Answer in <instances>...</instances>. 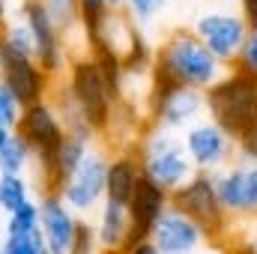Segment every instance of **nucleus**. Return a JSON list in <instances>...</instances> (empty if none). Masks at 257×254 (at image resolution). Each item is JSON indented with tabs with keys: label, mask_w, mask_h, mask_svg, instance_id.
I'll return each mask as SVG.
<instances>
[{
	"label": "nucleus",
	"mask_w": 257,
	"mask_h": 254,
	"mask_svg": "<svg viewBox=\"0 0 257 254\" xmlns=\"http://www.w3.org/2000/svg\"><path fill=\"white\" fill-rule=\"evenodd\" d=\"M96 236H93V224H87V218H81L78 224V236H75V245L72 254H96Z\"/></svg>",
	"instance_id": "29"
},
{
	"label": "nucleus",
	"mask_w": 257,
	"mask_h": 254,
	"mask_svg": "<svg viewBox=\"0 0 257 254\" xmlns=\"http://www.w3.org/2000/svg\"><path fill=\"white\" fill-rule=\"evenodd\" d=\"M251 254H257V242H254V245H251Z\"/></svg>",
	"instance_id": "38"
},
{
	"label": "nucleus",
	"mask_w": 257,
	"mask_h": 254,
	"mask_svg": "<svg viewBox=\"0 0 257 254\" xmlns=\"http://www.w3.org/2000/svg\"><path fill=\"white\" fill-rule=\"evenodd\" d=\"M230 66H236V69H242V72H248V75H257V30H248V36H245V42H242L236 60Z\"/></svg>",
	"instance_id": "27"
},
{
	"label": "nucleus",
	"mask_w": 257,
	"mask_h": 254,
	"mask_svg": "<svg viewBox=\"0 0 257 254\" xmlns=\"http://www.w3.org/2000/svg\"><path fill=\"white\" fill-rule=\"evenodd\" d=\"M141 162V174L147 180H153L156 186L174 191L177 186H183L189 177L194 174V165L186 153V147H171L165 153H156V156H147V159H138Z\"/></svg>",
	"instance_id": "15"
},
{
	"label": "nucleus",
	"mask_w": 257,
	"mask_h": 254,
	"mask_svg": "<svg viewBox=\"0 0 257 254\" xmlns=\"http://www.w3.org/2000/svg\"><path fill=\"white\" fill-rule=\"evenodd\" d=\"M168 6V0H126L123 9L128 12V18L135 24H150L153 18L162 15V9Z\"/></svg>",
	"instance_id": "25"
},
{
	"label": "nucleus",
	"mask_w": 257,
	"mask_h": 254,
	"mask_svg": "<svg viewBox=\"0 0 257 254\" xmlns=\"http://www.w3.org/2000/svg\"><path fill=\"white\" fill-rule=\"evenodd\" d=\"M203 111H206V108H203V90L177 87V90H171V93L150 111V123L180 132V129L192 126L194 120H200Z\"/></svg>",
	"instance_id": "14"
},
{
	"label": "nucleus",
	"mask_w": 257,
	"mask_h": 254,
	"mask_svg": "<svg viewBox=\"0 0 257 254\" xmlns=\"http://www.w3.org/2000/svg\"><path fill=\"white\" fill-rule=\"evenodd\" d=\"M227 72V63H221L194 30H174L159 51L153 54L150 78L165 81L171 87H192L206 90Z\"/></svg>",
	"instance_id": "1"
},
{
	"label": "nucleus",
	"mask_w": 257,
	"mask_h": 254,
	"mask_svg": "<svg viewBox=\"0 0 257 254\" xmlns=\"http://www.w3.org/2000/svg\"><path fill=\"white\" fill-rule=\"evenodd\" d=\"M0 81L3 87L24 105L42 102L51 93V78L39 69V63L33 57L24 54H12V51H0Z\"/></svg>",
	"instance_id": "9"
},
{
	"label": "nucleus",
	"mask_w": 257,
	"mask_h": 254,
	"mask_svg": "<svg viewBox=\"0 0 257 254\" xmlns=\"http://www.w3.org/2000/svg\"><path fill=\"white\" fill-rule=\"evenodd\" d=\"M63 84H66V90L72 93L75 105L81 108V114L87 117V123L96 129L99 135H105V129L111 123V114H114V105H117V96L111 93V87H108L99 63L90 54L69 57Z\"/></svg>",
	"instance_id": "3"
},
{
	"label": "nucleus",
	"mask_w": 257,
	"mask_h": 254,
	"mask_svg": "<svg viewBox=\"0 0 257 254\" xmlns=\"http://www.w3.org/2000/svg\"><path fill=\"white\" fill-rule=\"evenodd\" d=\"M18 120H21V102H18V99L3 87V81H0V126H6V129L15 132Z\"/></svg>",
	"instance_id": "26"
},
{
	"label": "nucleus",
	"mask_w": 257,
	"mask_h": 254,
	"mask_svg": "<svg viewBox=\"0 0 257 254\" xmlns=\"http://www.w3.org/2000/svg\"><path fill=\"white\" fill-rule=\"evenodd\" d=\"M239 15L248 24V30H257V0H239Z\"/></svg>",
	"instance_id": "31"
},
{
	"label": "nucleus",
	"mask_w": 257,
	"mask_h": 254,
	"mask_svg": "<svg viewBox=\"0 0 257 254\" xmlns=\"http://www.w3.org/2000/svg\"><path fill=\"white\" fill-rule=\"evenodd\" d=\"M0 236H3V212H0Z\"/></svg>",
	"instance_id": "37"
},
{
	"label": "nucleus",
	"mask_w": 257,
	"mask_h": 254,
	"mask_svg": "<svg viewBox=\"0 0 257 254\" xmlns=\"http://www.w3.org/2000/svg\"><path fill=\"white\" fill-rule=\"evenodd\" d=\"M242 165H245V218H257V165L254 162Z\"/></svg>",
	"instance_id": "28"
},
{
	"label": "nucleus",
	"mask_w": 257,
	"mask_h": 254,
	"mask_svg": "<svg viewBox=\"0 0 257 254\" xmlns=\"http://www.w3.org/2000/svg\"><path fill=\"white\" fill-rule=\"evenodd\" d=\"M15 15L30 27V36H33V60L39 63V69L57 81L66 75V66H69V45H66V36L54 27V21L48 18L42 0H21Z\"/></svg>",
	"instance_id": "6"
},
{
	"label": "nucleus",
	"mask_w": 257,
	"mask_h": 254,
	"mask_svg": "<svg viewBox=\"0 0 257 254\" xmlns=\"http://www.w3.org/2000/svg\"><path fill=\"white\" fill-rule=\"evenodd\" d=\"M141 180V162L138 153L120 150L117 156L108 159V171H105V200L114 203H128L132 191Z\"/></svg>",
	"instance_id": "17"
},
{
	"label": "nucleus",
	"mask_w": 257,
	"mask_h": 254,
	"mask_svg": "<svg viewBox=\"0 0 257 254\" xmlns=\"http://www.w3.org/2000/svg\"><path fill=\"white\" fill-rule=\"evenodd\" d=\"M15 132L30 144L33 150V162L39 165V186H45L48 174H51V165H54V156L63 144L66 129L54 111V105L48 99L42 102H33V105H24L21 108V120Z\"/></svg>",
	"instance_id": "5"
},
{
	"label": "nucleus",
	"mask_w": 257,
	"mask_h": 254,
	"mask_svg": "<svg viewBox=\"0 0 257 254\" xmlns=\"http://www.w3.org/2000/svg\"><path fill=\"white\" fill-rule=\"evenodd\" d=\"M171 206V191L156 186L153 180H147L141 174L138 186L132 191L126 203V212H128V245L132 242H141V239H150L153 227L159 224L162 212Z\"/></svg>",
	"instance_id": "12"
},
{
	"label": "nucleus",
	"mask_w": 257,
	"mask_h": 254,
	"mask_svg": "<svg viewBox=\"0 0 257 254\" xmlns=\"http://www.w3.org/2000/svg\"><path fill=\"white\" fill-rule=\"evenodd\" d=\"M194 33L200 36V42L221 60V63H233L245 36H248V24L242 21V15L236 12H206L197 18Z\"/></svg>",
	"instance_id": "10"
},
{
	"label": "nucleus",
	"mask_w": 257,
	"mask_h": 254,
	"mask_svg": "<svg viewBox=\"0 0 257 254\" xmlns=\"http://www.w3.org/2000/svg\"><path fill=\"white\" fill-rule=\"evenodd\" d=\"M150 239L162 254H194L206 242V233L186 212H180L177 206H168L162 212L159 224L153 227Z\"/></svg>",
	"instance_id": "13"
},
{
	"label": "nucleus",
	"mask_w": 257,
	"mask_h": 254,
	"mask_svg": "<svg viewBox=\"0 0 257 254\" xmlns=\"http://www.w3.org/2000/svg\"><path fill=\"white\" fill-rule=\"evenodd\" d=\"M0 254H48L42 230H30V233H3L0 236Z\"/></svg>",
	"instance_id": "23"
},
{
	"label": "nucleus",
	"mask_w": 257,
	"mask_h": 254,
	"mask_svg": "<svg viewBox=\"0 0 257 254\" xmlns=\"http://www.w3.org/2000/svg\"><path fill=\"white\" fill-rule=\"evenodd\" d=\"M227 3H230V0H227Z\"/></svg>",
	"instance_id": "39"
},
{
	"label": "nucleus",
	"mask_w": 257,
	"mask_h": 254,
	"mask_svg": "<svg viewBox=\"0 0 257 254\" xmlns=\"http://www.w3.org/2000/svg\"><path fill=\"white\" fill-rule=\"evenodd\" d=\"M39 227V200L30 197L3 215V233H30Z\"/></svg>",
	"instance_id": "22"
},
{
	"label": "nucleus",
	"mask_w": 257,
	"mask_h": 254,
	"mask_svg": "<svg viewBox=\"0 0 257 254\" xmlns=\"http://www.w3.org/2000/svg\"><path fill=\"white\" fill-rule=\"evenodd\" d=\"M48 18L54 21V27L66 36V45H69V36L75 33H84L81 30V6L78 0H42Z\"/></svg>",
	"instance_id": "20"
},
{
	"label": "nucleus",
	"mask_w": 257,
	"mask_h": 254,
	"mask_svg": "<svg viewBox=\"0 0 257 254\" xmlns=\"http://www.w3.org/2000/svg\"><path fill=\"white\" fill-rule=\"evenodd\" d=\"M93 144H96V138L66 132V135H63V144H60V150H57V156H54L51 174H48V180H45L42 191H57V189H60L66 180L75 174V168L81 165V159L93 150Z\"/></svg>",
	"instance_id": "18"
},
{
	"label": "nucleus",
	"mask_w": 257,
	"mask_h": 254,
	"mask_svg": "<svg viewBox=\"0 0 257 254\" xmlns=\"http://www.w3.org/2000/svg\"><path fill=\"white\" fill-rule=\"evenodd\" d=\"M120 254H162V251L153 245V239H141V242H132V245H126Z\"/></svg>",
	"instance_id": "32"
},
{
	"label": "nucleus",
	"mask_w": 257,
	"mask_h": 254,
	"mask_svg": "<svg viewBox=\"0 0 257 254\" xmlns=\"http://www.w3.org/2000/svg\"><path fill=\"white\" fill-rule=\"evenodd\" d=\"M203 108L212 123L224 129L233 141L257 126V75L227 69L212 87L203 90Z\"/></svg>",
	"instance_id": "2"
},
{
	"label": "nucleus",
	"mask_w": 257,
	"mask_h": 254,
	"mask_svg": "<svg viewBox=\"0 0 257 254\" xmlns=\"http://www.w3.org/2000/svg\"><path fill=\"white\" fill-rule=\"evenodd\" d=\"M30 165H33L30 144L18 132H12L0 147V174H27Z\"/></svg>",
	"instance_id": "19"
},
{
	"label": "nucleus",
	"mask_w": 257,
	"mask_h": 254,
	"mask_svg": "<svg viewBox=\"0 0 257 254\" xmlns=\"http://www.w3.org/2000/svg\"><path fill=\"white\" fill-rule=\"evenodd\" d=\"M183 147L192 159L194 171H209V174L236 156V141L212 120H194L192 126H186Z\"/></svg>",
	"instance_id": "8"
},
{
	"label": "nucleus",
	"mask_w": 257,
	"mask_h": 254,
	"mask_svg": "<svg viewBox=\"0 0 257 254\" xmlns=\"http://www.w3.org/2000/svg\"><path fill=\"white\" fill-rule=\"evenodd\" d=\"M123 3H126V0H108V6H111V9H123Z\"/></svg>",
	"instance_id": "35"
},
{
	"label": "nucleus",
	"mask_w": 257,
	"mask_h": 254,
	"mask_svg": "<svg viewBox=\"0 0 257 254\" xmlns=\"http://www.w3.org/2000/svg\"><path fill=\"white\" fill-rule=\"evenodd\" d=\"M171 206H177L192 221H197L203 227L206 239H218L230 227V215L224 212V206L215 194V183H212L209 171H194L183 186L171 191Z\"/></svg>",
	"instance_id": "4"
},
{
	"label": "nucleus",
	"mask_w": 257,
	"mask_h": 254,
	"mask_svg": "<svg viewBox=\"0 0 257 254\" xmlns=\"http://www.w3.org/2000/svg\"><path fill=\"white\" fill-rule=\"evenodd\" d=\"M78 6H81V30H84L87 45H90L99 36V30H102V24L108 18L111 6H108V0H78Z\"/></svg>",
	"instance_id": "24"
},
{
	"label": "nucleus",
	"mask_w": 257,
	"mask_h": 254,
	"mask_svg": "<svg viewBox=\"0 0 257 254\" xmlns=\"http://www.w3.org/2000/svg\"><path fill=\"white\" fill-rule=\"evenodd\" d=\"M105 171H108V153L105 150H90L81 165L75 168V174L57 189V194L66 200V206L87 218L90 212L99 209V203L105 200Z\"/></svg>",
	"instance_id": "7"
},
{
	"label": "nucleus",
	"mask_w": 257,
	"mask_h": 254,
	"mask_svg": "<svg viewBox=\"0 0 257 254\" xmlns=\"http://www.w3.org/2000/svg\"><path fill=\"white\" fill-rule=\"evenodd\" d=\"M9 12H12V9H9V0H0V24L9 18Z\"/></svg>",
	"instance_id": "33"
},
{
	"label": "nucleus",
	"mask_w": 257,
	"mask_h": 254,
	"mask_svg": "<svg viewBox=\"0 0 257 254\" xmlns=\"http://www.w3.org/2000/svg\"><path fill=\"white\" fill-rule=\"evenodd\" d=\"M236 156L242 162H254L257 165V126L248 129L242 138H236Z\"/></svg>",
	"instance_id": "30"
},
{
	"label": "nucleus",
	"mask_w": 257,
	"mask_h": 254,
	"mask_svg": "<svg viewBox=\"0 0 257 254\" xmlns=\"http://www.w3.org/2000/svg\"><path fill=\"white\" fill-rule=\"evenodd\" d=\"M254 242H257V239H254Z\"/></svg>",
	"instance_id": "40"
},
{
	"label": "nucleus",
	"mask_w": 257,
	"mask_h": 254,
	"mask_svg": "<svg viewBox=\"0 0 257 254\" xmlns=\"http://www.w3.org/2000/svg\"><path fill=\"white\" fill-rule=\"evenodd\" d=\"M12 135V129H6V126H0V147H3V141Z\"/></svg>",
	"instance_id": "34"
},
{
	"label": "nucleus",
	"mask_w": 257,
	"mask_h": 254,
	"mask_svg": "<svg viewBox=\"0 0 257 254\" xmlns=\"http://www.w3.org/2000/svg\"><path fill=\"white\" fill-rule=\"evenodd\" d=\"M39 230L45 236L48 254H72L81 215H75L57 191H42L39 197Z\"/></svg>",
	"instance_id": "11"
},
{
	"label": "nucleus",
	"mask_w": 257,
	"mask_h": 254,
	"mask_svg": "<svg viewBox=\"0 0 257 254\" xmlns=\"http://www.w3.org/2000/svg\"><path fill=\"white\" fill-rule=\"evenodd\" d=\"M30 197H33V186L24 174H0V212L3 215Z\"/></svg>",
	"instance_id": "21"
},
{
	"label": "nucleus",
	"mask_w": 257,
	"mask_h": 254,
	"mask_svg": "<svg viewBox=\"0 0 257 254\" xmlns=\"http://www.w3.org/2000/svg\"><path fill=\"white\" fill-rule=\"evenodd\" d=\"M96 212H99V218H96V224H93L96 248H99V251H123V248L128 245V212H126V203L102 200Z\"/></svg>",
	"instance_id": "16"
},
{
	"label": "nucleus",
	"mask_w": 257,
	"mask_h": 254,
	"mask_svg": "<svg viewBox=\"0 0 257 254\" xmlns=\"http://www.w3.org/2000/svg\"><path fill=\"white\" fill-rule=\"evenodd\" d=\"M236 254H251V245H245V248H242V251H236Z\"/></svg>",
	"instance_id": "36"
}]
</instances>
